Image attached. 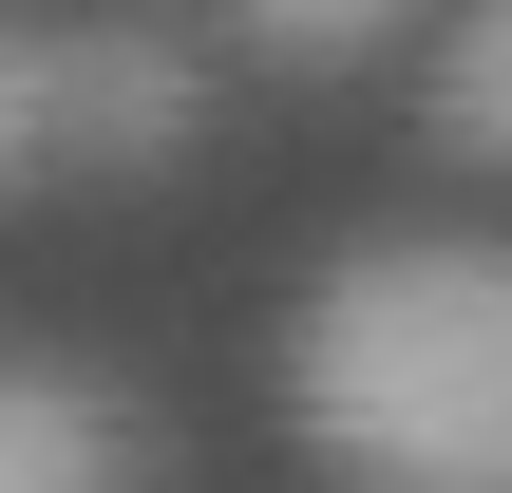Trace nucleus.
I'll return each mask as SVG.
<instances>
[{"label": "nucleus", "mask_w": 512, "mask_h": 493, "mask_svg": "<svg viewBox=\"0 0 512 493\" xmlns=\"http://www.w3.org/2000/svg\"><path fill=\"white\" fill-rule=\"evenodd\" d=\"M19 171H57V38L38 19H0V190Z\"/></svg>", "instance_id": "obj_6"}, {"label": "nucleus", "mask_w": 512, "mask_h": 493, "mask_svg": "<svg viewBox=\"0 0 512 493\" xmlns=\"http://www.w3.org/2000/svg\"><path fill=\"white\" fill-rule=\"evenodd\" d=\"M247 57H304V76H342V57H380V38H418L437 0H209Z\"/></svg>", "instance_id": "obj_5"}, {"label": "nucleus", "mask_w": 512, "mask_h": 493, "mask_svg": "<svg viewBox=\"0 0 512 493\" xmlns=\"http://www.w3.org/2000/svg\"><path fill=\"white\" fill-rule=\"evenodd\" d=\"M0 493H152V437L95 361H0Z\"/></svg>", "instance_id": "obj_3"}, {"label": "nucleus", "mask_w": 512, "mask_h": 493, "mask_svg": "<svg viewBox=\"0 0 512 493\" xmlns=\"http://www.w3.org/2000/svg\"><path fill=\"white\" fill-rule=\"evenodd\" d=\"M418 114H437V152L512 171V0H437V76H418Z\"/></svg>", "instance_id": "obj_4"}, {"label": "nucleus", "mask_w": 512, "mask_h": 493, "mask_svg": "<svg viewBox=\"0 0 512 493\" xmlns=\"http://www.w3.org/2000/svg\"><path fill=\"white\" fill-rule=\"evenodd\" d=\"M190 133H209L190 38H152V19H76V38H57V152H76V171H171Z\"/></svg>", "instance_id": "obj_2"}, {"label": "nucleus", "mask_w": 512, "mask_h": 493, "mask_svg": "<svg viewBox=\"0 0 512 493\" xmlns=\"http://www.w3.org/2000/svg\"><path fill=\"white\" fill-rule=\"evenodd\" d=\"M285 418L342 493H512V247L494 228L342 247L285 323Z\"/></svg>", "instance_id": "obj_1"}]
</instances>
